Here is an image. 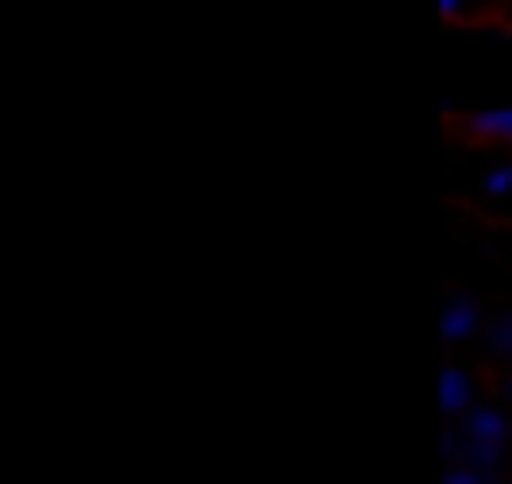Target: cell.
<instances>
[{"label": "cell", "instance_id": "obj_1", "mask_svg": "<svg viewBox=\"0 0 512 484\" xmlns=\"http://www.w3.org/2000/svg\"><path fill=\"white\" fill-rule=\"evenodd\" d=\"M484 127H491V134H512V113H491Z\"/></svg>", "mask_w": 512, "mask_h": 484}]
</instances>
